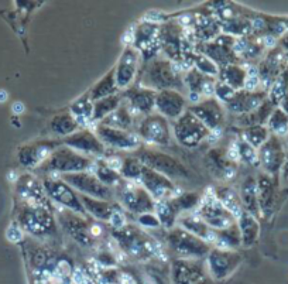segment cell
Instances as JSON below:
<instances>
[{
  "label": "cell",
  "mask_w": 288,
  "mask_h": 284,
  "mask_svg": "<svg viewBox=\"0 0 288 284\" xmlns=\"http://www.w3.org/2000/svg\"><path fill=\"white\" fill-rule=\"evenodd\" d=\"M274 145L275 143H273V141H267L266 145L261 147V163L268 171H275L280 166V163H281V157L278 156V149Z\"/></svg>",
  "instance_id": "40"
},
{
  "label": "cell",
  "mask_w": 288,
  "mask_h": 284,
  "mask_svg": "<svg viewBox=\"0 0 288 284\" xmlns=\"http://www.w3.org/2000/svg\"><path fill=\"white\" fill-rule=\"evenodd\" d=\"M71 283L72 284H86L88 283V278H86V274L82 269L76 267L72 270V274H71Z\"/></svg>",
  "instance_id": "51"
},
{
  "label": "cell",
  "mask_w": 288,
  "mask_h": 284,
  "mask_svg": "<svg viewBox=\"0 0 288 284\" xmlns=\"http://www.w3.org/2000/svg\"><path fill=\"white\" fill-rule=\"evenodd\" d=\"M7 97H9V95H7L6 90L0 89V104H2V102H6Z\"/></svg>",
  "instance_id": "56"
},
{
  "label": "cell",
  "mask_w": 288,
  "mask_h": 284,
  "mask_svg": "<svg viewBox=\"0 0 288 284\" xmlns=\"http://www.w3.org/2000/svg\"><path fill=\"white\" fill-rule=\"evenodd\" d=\"M6 238L10 241V242H13V243L20 242L21 239H23V230H21V228L19 226V225H14V223H12V225H10L6 230Z\"/></svg>",
  "instance_id": "50"
},
{
  "label": "cell",
  "mask_w": 288,
  "mask_h": 284,
  "mask_svg": "<svg viewBox=\"0 0 288 284\" xmlns=\"http://www.w3.org/2000/svg\"><path fill=\"white\" fill-rule=\"evenodd\" d=\"M219 75H220V82L226 83L229 85L230 88H233L234 90L240 89L243 88L245 85V79H246V70L242 68L240 65H229V67H225L219 70Z\"/></svg>",
  "instance_id": "33"
},
{
  "label": "cell",
  "mask_w": 288,
  "mask_h": 284,
  "mask_svg": "<svg viewBox=\"0 0 288 284\" xmlns=\"http://www.w3.org/2000/svg\"><path fill=\"white\" fill-rule=\"evenodd\" d=\"M138 223L144 226V228H151V229H157L161 226V223L158 221V218L156 216V214L153 212H149V214H143L138 216Z\"/></svg>",
  "instance_id": "49"
},
{
  "label": "cell",
  "mask_w": 288,
  "mask_h": 284,
  "mask_svg": "<svg viewBox=\"0 0 288 284\" xmlns=\"http://www.w3.org/2000/svg\"><path fill=\"white\" fill-rule=\"evenodd\" d=\"M185 105V98L174 89L161 90L156 98L157 111L168 119H178L179 116H182Z\"/></svg>",
  "instance_id": "18"
},
{
  "label": "cell",
  "mask_w": 288,
  "mask_h": 284,
  "mask_svg": "<svg viewBox=\"0 0 288 284\" xmlns=\"http://www.w3.org/2000/svg\"><path fill=\"white\" fill-rule=\"evenodd\" d=\"M156 90L147 88H131L127 92V108L133 113H150L156 108Z\"/></svg>",
  "instance_id": "21"
},
{
  "label": "cell",
  "mask_w": 288,
  "mask_h": 284,
  "mask_svg": "<svg viewBox=\"0 0 288 284\" xmlns=\"http://www.w3.org/2000/svg\"><path fill=\"white\" fill-rule=\"evenodd\" d=\"M117 90L116 86V78H115V70H112L110 72L106 74V76L103 78L102 81L96 83L95 86L90 89V92L88 93V97L92 102H96V101H101L103 98L112 97L115 95V92Z\"/></svg>",
  "instance_id": "32"
},
{
  "label": "cell",
  "mask_w": 288,
  "mask_h": 284,
  "mask_svg": "<svg viewBox=\"0 0 288 284\" xmlns=\"http://www.w3.org/2000/svg\"><path fill=\"white\" fill-rule=\"evenodd\" d=\"M98 139L102 141L103 145H108L110 147L116 149H123V150H134L140 146V137L138 134L130 130H119L113 127L99 125L98 129Z\"/></svg>",
  "instance_id": "14"
},
{
  "label": "cell",
  "mask_w": 288,
  "mask_h": 284,
  "mask_svg": "<svg viewBox=\"0 0 288 284\" xmlns=\"http://www.w3.org/2000/svg\"><path fill=\"white\" fill-rule=\"evenodd\" d=\"M168 243L178 255L185 257H199L209 252L208 243L194 236L185 229H174L168 233Z\"/></svg>",
  "instance_id": "10"
},
{
  "label": "cell",
  "mask_w": 288,
  "mask_h": 284,
  "mask_svg": "<svg viewBox=\"0 0 288 284\" xmlns=\"http://www.w3.org/2000/svg\"><path fill=\"white\" fill-rule=\"evenodd\" d=\"M194 65H195L197 71H199L202 75L209 76V78L219 75V68H218V65L213 63L212 60H209L206 56L195 57V63H194Z\"/></svg>",
  "instance_id": "45"
},
{
  "label": "cell",
  "mask_w": 288,
  "mask_h": 284,
  "mask_svg": "<svg viewBox=\"0 0 288 284\" xmlns=\"http://www.w3.org/2000/svg\"><path fill=\"white\" fill-rule=\"evenodd\" d=\"M119 106H120V98L117 95L103 98L101 101L93 102V122L106 119L112 112L116 111Z\"/></svg>",
  "instance_id": "37"
},
{
  "label": "cell",
  "mask_w": 288,
  "mask_h": 284,
  "mask_svg": "<svg viewBox=\"0 0 288 284\" xmlns=\"http://www.w3.org/2000/svg\"><path fill=\"white\" fill-rule=\"evenodd\" d=\"M242 204L249 214L254 215L257 212V182L252 177H249L242 185Z\"/></svg>",
  "instance_id": "35"
},
{
  "label": "cell",
  "mask_w": 288,
  "mask_h": 284,
  "mask_svg": "<svg viewBox=\"0 0 288 284\" xmlns=\"http://www.w3.org/2000/svg\"><path fill=\"white\" fill-rule=\"evenodd\" d=\"M78 123L71 113H62L55 116L51 120V129L55 134H61V136H71L78 130Z\"/></svg>",
  "instance_id": "36"
},
{
  "label": "cell",
  "mask_w": 288,
  "mask_h": 284,
  "mask_svg": "<svg viewBox=\"0 0 288 284\" xmlns=\"http://www.w3.org/2000/svg\"><path fill=\"white\" fill-rule=\"evenodd\" d=\"M201 202V195L198 193H189V194H184L181 197H177L175 200H172L171 204L174 209L178 211H189V209L195 208Z\"/></svg>",
  "instance_id": "43"
},
{
  "label": "cell",
  "mask_w": 288,
  "mask_h": 284,
  "mask_svg": "<svg viewBox=\"0 0 288 284\" xmlns=\"http://www.w3.org/2000/svg\"><path fill=\"white\" fill-rule=\"evenodd\" d=\"M267 139V132H266V129L264 127H261V126H250L249 129L245 130L243 133V140L249 143V145L252 146V147H260L264 141Z\"/></svg>",
  "instance_id": "42"
},
{
  "label": "cell",
  "mask_w": 288,
  "mask_h": 284,
  "mask_svg": "<svg viewBox=\"0 0 288 284\" xmlns=\"http://www.w3.org/2000/svg\"><path fill=\"white\" fill-rule=\"evenodd\" d=\"M140 182L147 190V193L153 195L154 201H172L179 194L171 180L146 166L143 167Z\"/></svg>",
  "instance_id": "9"
},
{
  "label": "cell",
  "mask_w": 288,
  "mask_h": 284,
  "mask_svg": "<svg viewBox=\"0 0 288 284\" xmlns=\"http://www.w3.org/2000/svg\"><path fill=\"white\" fill-rule=\"evenodd\" d=\"M137 159L146 167L157 171L164 177H168V180H175V178L188 180L191 175V173L179 163L178 160L172 159L171 156H167L163 153L143 150V152H140Z\"/></svg>",
  "instance_id": "3"
},
{
  "label": "cell",
  "mask_w": 288,
  "mask_h": 284,
  "mask_svg": "<svg viewBox=\"0 0 288 284\" xmlns=\"http://www.w3.org/2000/svg\"><path fill=\"white\" fill-rule=\"evenodd\" d=\"M105 164L119 173L122 170V167H123V160L120 159V157H117V156H112L110 159L105 160Z\"/></svg>",
  "instance_id": "52"
},
{
  "label": "cell",
  "mask_w": 288,
  "mask_h": 284,
  "mask_svg": "<svg viewBox=\"0 0 288 284\" xmlns=\"http://www.w3.org/2000/svg\"><path fill=\"white\" fill-rule=\"evenodd\" d=\"M108 222H109L110 226L115 229V230H120V229H123L126 226L127 219H126V215H124L123 211L119 208L117 205H115V209H113V212L110 215Z\"/></svg>",
  "instance_id": "48"
},
{
  "label": "cell",
  "mask_w": 288,
  "mask_h": 284,
  "mask_svg": "<svg viewBox=\"0 0 288 284\" xmlns=\"http://www.w3.org/2000/svg\"><path fill=\"white\" fill-rule=\"evenodd\" d=\"M60 216L64 222V228L67 229V232L75 239L76 242L81 243L82 246H92V243L95 241L92 236V223L93 222L89 223L86 219L79 218L76 212L72 214V211L65 208H62Z\"/></svg>",
  "instance_id": "15"
},
{
  "label": "cell",
  "mask_w": 288,
  "mask_h": 284,
  "mask_svg": "<svg viewBox=\"0 0 288 284\" xmlns=\"http://www.w3.org/2000/svg\"><path fill=\"white\" fill-rule=\"evenodd\" d=\"M119 198L126 209L133 214H149L154 211V198L134 182L123 181L119 187Z\"/></svg>",
  "instance_id": "5"
},
{
  "label": "cell",
  "mask_w": 288,
  "mask_h": 284,
  "mask_svg": "<svg viewBox=\"0 0 288 284\" xmlns=\"http://www.w3.org/2000/svg\"><path fill=\"white\" fill-rule=\"evenodd\" d=\"M237 147H239V157L243 163H246L249 166H257L260 157L256 152V149L246 143L245 140H237Z\"/></svg>",
  "instance_id": "44"
},
{
  "label": "cell",
  "mask_w": 288,
  "mask_h": 284,
  "mask_svg": "<svg viewBox=\"0 0 288 284\" xmlns=\"http://www.w3.org/2000/svg\"><path fill=\"white\" fill-rule=\"evenodd\" d=\"M133 42L134 49L140 53V56H143L146 60H150L154 57V54H157L161 47L160 27L143 21V24H140L133 31Z\"/></svg>",
  "instance_id": "12"
},
{
  "label": "cell",
  "mask_w": 288,
  "mask_h": 284,
  "mask_svg": "<svg viewBox=\"0 0 288 284\" xmlns=\"http://www.w3.org/2000/svg\"><path fill=\"white\" fill-rule=\"evenodd\" d=\"M174 134L182 146L195 147L208 137L209 130L195 115H192L191 112H185L175 120Z\"/></svg>",
  "instance_id": "4"
},
{
  "label": "cell",
  "mask_w": 288,
  "mask_h": 284,
  "mask_svg": "<svg viewBox=\"0 0 288 284\" xmlns=\"http://www.w3.org/2000/svg\"><path fill=\"white\" fill-rule=\"evenodd\" d=\"M215 194L218 197V200L220 201V204H222L230 214L233 215L234 219H239L245 211L242 208V201H240V198L237 197V194L234 193L233 190L227 187H220L215 191Z\"/></svg>",
  "instance_id": "31"
},
{
  "label": "cell",
  "mask_w": 288,
  "mask_h": 284,
  "mask_svg": "<svg viewBox=\"0 0 288 284\" xmlns=\"http://www.w3.org/2000/svg\"><path fill=\"white\" fill-rule=\"evenodd\" d=\"M263 99L260 95L247 90H237L234 98L226 105L227 109L233 113H247V112L257 111Z\"/></svg>",
  "instance_id": "25"
},
{
  "label": "cell",
  "mask_w": 288,
  "mask_h": 284,
  "mask_svg": "<svg viewBox=\"0 0 288 284\" xmlns=\"http://www.w3.org/2000/svg\"><path fill=\"white\" fill-rule=\"evenodd\" d=\"M64 182H67L69 187L75 188L79 193H83L86 197H92L96 200L109 201L113 197V191L109 187L103 185L101 181L96 178V175L90 173H74L61 175Z\"/></svg>",
  "instance_id": "7"
},
{
  "label": "cell",
  "mask_w": 288,
  "mask_h": 284,
  "mask_svg": "<svg viewBox=\"0 0 288 284\" xmlns=\"http://www.w3.org/2000/svg\"><path fill=\"white\" fill-rule=\"evenodd\" d=\"M93 166L92 160L86 156L79 154L75 150L69 147H58L47 160V171L51 175L55 173L61 174H74L83 173L86 170H90Z\"/></svg>",
  "instance_id": "1"
},
{
  "label": "cell",
  "mask_w": 288,
  "mask_h": 284,
  "mask_svg": "<svg viewBox=\"0 0 288 284\" xmlns=\"http://www.w3.org/2000/svg\"><path fill=\"white\" fill-rule=\"evenodd\" d=\"M270 127H271L277 134H285L288 127L287 118H285L280 111L274 112V115L270 119Z\"/></svg>",
  "instance_id": "46"
},
{
  "label": "cell",
  "mask_w": 288,
  "mask_h": 284,
  "mask_svg": "<svg viewBox=\"0 0 288 284\" xmlns=\"http://www.w3.org/2000/svg\"><path fill=\"white\" fill-rule=\"evenodd\" d=\"M144 164L138 159H129L123 160V167L120 170V175L126 178V181H130V182H140L141 178V173H143Z\"/></svg>",
  "instance_id": "41"
},
{
  "label": "cell",
  "mask_w": 288,
  "mask_h": 284,
  "mask_svg": "<svg viewBox=\"0 0 288 284\" xmlns=\"http://www.w3.org/2000/svg\"><path fill=\"white\" fill-rule=\"evenodd\" d=\"M181 226H182V229H185L186 232H189V233H192L194 236L202 239L204 242H216L218 233H216L212 228H209L197 214L182 216V218H181Z\"/></svg>",
  "instance_id": "24"
},
{
  "label": "cell",
  "mask_w": 288,
  "mask_h": 284,
  "mask_svg": "<svg viewBox=\"0 0 288 284\" xmlns=\"http://www.w3.org/2000/svg\"><path fill=\"white\" fill-rule=\"evenodd\" d=\"M81 202H82L85 211H88L92 216H95L99 221H109L110 215L115 209V205L110 204L109 201H102V200H96L92 197L81 195Z\"/></svg>",
  "instance_id": "27"
},
{
  "label": "cell",
  "mask_w": 288,
  "mask_h": 284,
  "mask_svg": "<svg viewBox=\"0 0 288 284\" xmlns=\"http://www.w3.org/2000/svg\"><path fill=\"white\" fill-rule=\"evenodd\" d=\"M95 167V175L98 180L102 182L103 185L109 188H119L120 184L123 182V177L120 175V173H117L115 170H112L109 167L106 166L105 163L99 161L98 164L93 163Z\"/></svg>",
  "instance_id": "34"
},
{
  "label": "cell",
  "mask_w": 288,
  "mask_h": 284,
  "mask_svg": "<svg viewBox=\"0 0 288 284\" xmlns=\"http://www.w3.org/2000/svg\"><path fill=\"white\" fill-rule=\"evenodd\" d=\"M154 211L156 216L161 225L165 228H171L177 219V211L174 209L172 204L170 201H154Z\"/></svg>",
  "instance_id": "38"
},
{
  "label": "cell",
  "mask_w": 288,
  "mask_h": 284,
  "mask_svg": "<svg viewBox=\"0 0 288 284\" xmlns=\"http://www.w3.org/2000/svg\"><path fill=\"white\" fill-rule=\"evenodd\" d=\"M44 188L53 201L61 204L64 208L69 209L72 212L86 216V211L83 208L82 202L75 193V190L69 187L67 182H64L54 175H50L47 180L44 181Z\"/></svg>",
  "instance_id": "8"
},
{
  "label": "cell",
  "mask_w": 288,
  "mask_h": 284,
  "mask_svg": "<svg viewBox=\"0 0 288 284\" xmlns=\"http://www.w3.org/2000/svg\"><path fill=\"white\" fill-rule=\"evenodd\" d=\"M119 284H134L133 277L127 273H120L119 274Z\"/></svg>",
  "instance_id": "53"
},
{
  "label": "cell",
  "mask_w": 288,
  "mask_h": 284,
  "mask_svg": "<svg viewBox=\"0 0 288 284\" xmlns=\"http://www.w3.org/2000/svg\"><path fill=\"white\" fill-rule=\"evenodd\" d=\"M189 111L208 127V130L218 129L223 120V111L216 99H206L204 102H199L194 105Z\"/></svg>",
  "instance_id": "20"
},
{
  "label": "cell",
  "mask_w": 288,
  "mask_h": 284,
  "mask_svg": "<svg viewBox=\"0 0 288 284\" xmlns=\"http://www.w3.org/2000/svg\"><path fill=\"white\" fill-rule=\"evenodd\" d=\"M140 53L134 47H127L119 60V64L115 68V78H116L117 89H126L134 81V76L137 72Z\"/></svg>",
  "instance_id": "16"
},
{
  "label": "cell",
  "mask_w": 288,
  "mask_h": 284,
  "mask_svg": "<svg viewBox=\"0 0 288 284\" xmlns=\"http://www.w3.org/2000/svg\"><path fill=\"white\" fill-rule=\"evenodd\" d=\"M138 137L150 145H170L171 133L167 119L161 115H149L138 125Z\"/></svg>",
  "instance_id": "11"
},
{
  "label": "cell",
  "mask_w": 288,
  "mask_h": 284,
  "mask_svg": "<svg viewBox=\"0 0 288 284\" xmlns=\"http://www.w3.org/2000/svg\"><path fill=\"white\" fill-rule=\"evenodd\" d=\"M263 42H264V45H267V47H273L275 42V38L273 35H264V37H263Z\"/></svg>",
  "instance_id": "54"
},
{
  "label": "cell",
  "mask_w": 288,
  "mask_h": 284,
  "mask_svg": "<svg viewBox=\"0 0 288 284\" xmlns=\"http://www.w3.org/2000/svg\"><path fill=\"white\" fill-rule=\"evenodd\" d=\"M101 125L119 129V130H129L133 127V115L127 106H119L116 111L112 112L106 119H103Z\"/></svg>",
  "instance_id": "30"
},
{
  "label": "cell",
  "mask_w": 288,
  "mask_h": 284,
  "mask_svg": "<svg viewBox=\"0 0 288 284\" xmlns=\"http://www.w3.org/2000/svg\"><path fill=\"white\" fill-rule=\"evenodd\" d=\"M160 41L161 47L174 61L181 60V30L177 24L170 23L163 28H160Z\"/></svg>",
  "instance_id": "22"
},
{
  "label": "cell",
  "mask_w": 288,
  "mask_h": 284,
  "mask_svg": "<svg viewBox=\"0 0 288 284\" xmlns=\"http://www.w3.org/2000/svg\"><path fill=\"white\" fill-rule=\"evenodd\" d=\"M69 113L74 116L78 126H89L93 122V102L88 95L79 98L75 104L71 105Z\"/></svg>",
  "instance_id": "28"
},
{
  "label": "cell",
  "mask_w": 288,
  "mask_h": 284,
  "mask_svg": "<svg viewBox=\"0 0 288 284\" xmlns=\"http://www.w3.org/2000/svg\"><path fill=\"white\" fill-rule=\"evenodd\" d=\"M239 230L242 243L245 246H252L259 236V223L256 221L253 215L249 212H243L239 218Z\"/></svg>",
  "instance_id": "29"
},
{
  "label": "cell",
  "mask_w": 288,
  "mask_h": 284,
  "mask_svg": "<svg viewBox=\"0 0 288 284\" xmlns=\"http://www.w3.org/2000/svg\"><path fill=\"white\" fill-rule=\"evenodd\" d=\"M236 92H237V90H234L233 88H230L229 85L223 82H218L216 83V86H215V95L218 97L219 101L225 102L226 105L233 99Z\"/></svg>",
  "instance_id": "47"
},
{
  "label": "cell",
  "mask_w": 288,
  "mask_h": 284,
  "mask_svg": "<svg viewBox=\"0 0 288 284\" xmlns=\"http://www.w3.org/2000/svg\"><path fill=\"white\" fill-rule=\"evenodd\" d=\"M141 81H143L144 88L153 90H167L171 88H178V85H181L178 75L172 72L171 63L168 61L151 63L144 71Z\"/></svg>",
  "instance_id": "6"
},
{
  "label": "cell",
  "mask_w": 288,
  "mask_h": 284,
  "mask_svg": "<svg viewBox=\"0 0 288 284\" xmlns=\"http://www.w3.org/2000/svg\"><path fill=\"white\" fill-rule=\"evenodd\" d=\"M208 164L213 175L218 177V180H232L236 175V163H232L226 157V154H223L220 150H213L209 153Z\"/></svg>",
  "instance_id": "23"
},
{
  "label": "cell",
  "mask_w": 288,
  "mask_h": 284,
  "mask_svg": "<svg viewBox=\"0 0 288 284\" xmlns=\"http://www.w3.org/2000/svg\"><path fill=\"white\" fill-rule=\"evenodd\" d=\"M195 214L212 229L223 230L234 225L233 215L220 204L215 191H211V190L204 197H201L198 211Z\"/></svg>",
  "instance_id": "2"
},
{
  "label": "cell",
  "mask_w": 288,
  "mask_h": 284,
  "mask_svg": "<svg viewBox=\"0 0 288 284\" xmlns=\"http://www.w3.org/2000/svg\"><path fill=\"white\" fill-rule=\"evenodd\" d=\"M13 112L16 113V115H20V113H23V112H24V105L21 104V102H16V104L13 105Z\"/></svg>",
  "instance_id": "55"
},
{
  "label": "cell",
  "mask_w": 288,
  "mask_h": 284,
  "mask_svg": "<svg viewBox=\"0 0 288 284\" xmlns=\"http://www.w3.org/2000/svg\"><path fill=\"white\" fill-rule=\"evenodd\" d=\"M233 37H218L216 40L205 44V56L212 60L213 63L220 65L222 68L233 65L236 61V56L233 54Z\"/></svg>",
  "instance_id": "17"
},
{
  "label": "cell",
  "mask_w": 288,
  "mask_h": 284,
  "mask_svg": "<svg viewBox=\"0 0 288 284\" xmlns=\"http://www.w3.org/2000/svg\"><path fill=\"white\" fill-rule=\"evenodd\" d=\"M239 262V255L227 252V250L215 249L209 255V264H211V270L218 276V273L225 274L226 271L230 270L232 264H236Z\"/></svg>",
  "instance_id": "26"
},
{
  "label": "cell",
  "mask_w": 288,
  "mask_h": 284,
  "mask_svg": "<svg viewBox=\"0 0 288 284\" xmlns=\"http://www.w3.org/2000/svg\"><path fill=\"white\" fill-rule=\"evenodd\" d=\"M24 226L34 235H53L55 232L54 216L50 209L44 207H34L24 221Z\"/></svg>",
  "instance_id": "19"
},
{
  "label": "cell",
  "mask_w": 288,
  "mask_h": 284,
  "mask_svg": "<svg viewBox=\"0 0 288 284\" xmlns=\"http://www.w3.org/2000/svg\"><path fill=\"white\" fill-rule=\"evenodd\" d=\"M64 145L82 156L101 157L105 154V145L89 130H79L64 139Z\"/></svg>",
  "instance_id": "13"
},
{
  "label": "cell",
  "mask_w": 288,
  "mask_h": 284,
  "mask_svg": "<svg viewBox=\"0 0 288 284\" xmlns=\"http://www.w3.org/2000/svg\"><path fill=\"white\" fill-rule=\"evenodd\" d=\"M242 242V238H240V230L239 226H230V228L223 229L220 233H218V238H216V242H215V246L218 249L226 250L227 248H233V246H237Z\"/></svg>",
  "instance_id": "39"
}]
</instances>
